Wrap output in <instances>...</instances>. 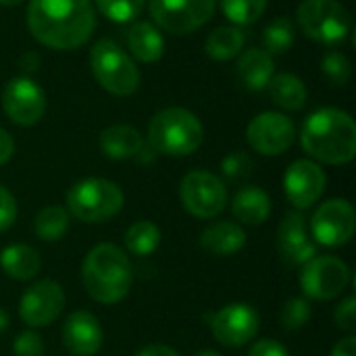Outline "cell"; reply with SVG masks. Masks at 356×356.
Returning <instances> with one entry per match:
<instances>
[{"instance_id": "1", "label": "cell", "mask_w": 356, "mask_h": 356, "mask_svg": "<svg viewBox=\"0 0 356 356\" xmlns=\"http://www.w3.org/2000/svg\"><path fill=\"white\" fill-rule=\"evenodd\" d=\"M27 25L46 48L75 50L94 33L96 13L90 0H31Z\"/></svg>"}, {"instance_id": "2", "label": "cell", "mask_w": 356, "mask_h": 356, "mask_svg": "<svg viewBox=\"0 0 356 356\" xmlns=\"http://www.w3.org/2000/svg\"><path fill=\"white\" fill-rule=\"evenodd\" d=\"M300 146L315 163L348 165L356 154L355 119L340 108H319L305 119Z\"/></svg>"}, {"instance_id": "3", "label": "cell", "mask_w": 356, "mask_h": 356, "mask_svg": "<svg viewBox=\"0 0 356 356\" xmlns=\"http://www.w3.org/2000/svg\"><path fill=\"white\" fill-rule=\"evenodd\" d=\"M81 282L88 296L100 305L121 302L134 284V267L123 248L104 242L94 246L81 263Z\"/></svg>"}, {"instance_id": "4", "label": "cell", "mask_w": 356, "mask_h": 356, "mask_svg": "<svg viewBox=\"0 0 356 356\" xmlns=\"http://www.w3.org/2000/svg\"><path fill=\"white\" fill-rule=\"evenodd\" d=\"M202 140L200 119L181 106L163 108L148 123V146L165 156H188L202 146Z\"/></svg>"}, {"instance_id": "5", "label": "cell", "mask_w": 356, "mask_h": 356, "mask_svg": "<svg viewBox=\"0 0 356 356\" xmlns=\"http://www.w3.org/2000/svg\"><path fill=\"white\" fill-rule=\"evenodd\" d=\"M125 204L123 190L102 177H88L67 192V211L81 223H102L113 219Z\"/></svg>"}, {"instance_id": "6", "label": "cell", "mask_w": 356, "mask_h": 356, "mask_svg": "<svg viewBox=\"0 0 356 356\" xmlns=\"http://www.w3.org/2000/svg\"><path fill=\"white\" fill-rule=\"evenodd\" d=\"M96 81L113 96H131L140 88V71L129 54L113 40H100L90 52Z\"/></svg>"}, {"instance_id": "7", "label": "cell", "mask_w": 356, "mask_h": 356, "mask_svg": "<svg viewBox=\"0 0 356 356\" xmlns=\"http://www.w3.org/2000/svg\"><path fill=\"white\" fill-rule=\"evenodd\" d=\"M300 29L319 44H340L353 25L350 13L338 0H305L296 10Z\"/></svg>"}, {"instance_id": "8", "label": "cell", "mask_w": 356, "mask_h": 356, "mask_svg": "<svg viewBox=\"0 0 356 356\" xmlns=\"http://www.w3.org/2000/svg\"><path fill=\"white\" fill-rule=\"evenodd\" d=\"M179 200L184 209L198 219H213L227 207V190L219 175L211 171H190L179 184Z\"/></svg>"}, {"instance_id": "9", "label": "cell", "mask_w": 356, "mask_h": 356, "mask_svg": "<svg viewBox=\"0 0 356 356\" xmlns=\"http://www.w3.org/2000/svg\"><path fill=\"white\" fill-rule=\"evenodd\" d=\"M348 284L350 269L342 259L334 254L313 257L302 265L300 290L311 300H334L346 292Z\"/></svg>"}, {"instance_id": "10", "label": "cell", "mask_w": 356, "mask_h": 356, "mask_svg": "<svg viewBox=\"0 0 356 356\" xmlns=\"http://www.w3.org/2000/svg\"><path fill=\"white\" fill-rule=\"evenodd\" d=\"M217 0H150V15L156 25L173 35H188L207 25Z\"/></svg>"}, {"instance_id": "11", "label": "cell", "mask_w": 356, "mask_h": 356, "mask_svg": "<svg viewBox=\"0 0 356 356\" xmlns=\"http://www.w3.org/2000/svg\"><path fill=\"white\" fill-rule=\"evenodd\" d=\"M209 327L219 344L227 348H240L257 338L261 317L248 302H232L209 315Z\"/></svg>"}, {"instance_id": "12", "label": "cell", "mask_w": 356, "mask_h": 356, "mask_svg": "<svg viewBox=\"0 0 356 356\" xmlns=\"http://www.w3.org/2000/svg\"><path fill=\"white\" fill-rule=\"evenodd\" d=\"M356 232V215L353 204L344 198L323 202L311 217L313 240L327 248L346 246Z\"/></svg>"}, {"instance_id": "13", "label": "cell", "mask_w": 356, "mask_h": 356, "mask_svg": "<svg viewBox=\"0 0 356 356\" xmlns=\"http://www.w3.org/2000/svg\"><path fill=\"white\" fill-rule=\"evenodd\" d=\"M246 140L254 152L263 156H277L292 148L296 140V127L288 115L267 111L248 123Z\"/></svg>"}, {"instance_id": "14", "label": "cell", "mask_w": 356, "mask_h": 356, "mask_svg": "<svg viewBox=\"0 0 356 356\" xmlns=\"http://www.w3.org/2000/svg\"><path fill=\"white\" fill-rule=\"evenodd\" d=\"M2 108L19 127H31L42 121L46 111L44 90L27 75L13 77L2 90Z\"/></svg>"}, {"instance_id": "15", "label": "cell", "mask_w": 356, "mask_h": 356, "mask_svg": "<svg viewBox=\"0 0 356 356\" xmlns=\"http://www.w3.org/2000/svg\"><path fill=\"white\" fill-rule=\"evenodd\" d=\"M65 309V290L54 280L31 284L19 300V317L27 327L52 325Z\"/></svg>"}, {"instance_id": "16", "label": "cell", "mask_w": 356, "mask_h": 356, "mask_svg": "<svg viewBox=\"0 0 356 356\" xmlns=\"http://www.w3.org/2000/svg\"><path fill=\"white\" fill-rule=\"evenodd\" d=\"M327 188V175L323 167L311 159L294 161L284 175V192L288 202L296 211H307L315 207Z\"/></svg>"}, {"instance_id": "17", "label": "cell", "mask_w": 356, "mask_h": 356, "mask_svg": "<svg viewBox=\"0 0 356 356\" xmlns=\"http://www.w3.org/2000/svg\"><path fill=\"white\" fill-rule=\"evenodd\" d=\"M277 252L288 267H302L317 257V244L309 236L307 219L300 211H290L284 215L277 227Z\"/></svg>"}, {"instance_id": "18", "label": "cell", "mask_w": 356, "mask_h": 356, "mask_svg": "<svg viewBox=\"0 0 356 356\" xmlns=\"http://www.w3.org/2000/svg\"><path fill=\"white\" fill-rule=\"evenodd\" d=\"M104 342V332L90 311H73L63 323V344L73 356H94Z\"/></svg>"}, {"instance_id": "19", "label": "cell", "mask_w": 356, "mask_h": 356, "mask_svg": "<svg viewBox=\"0 0 356 356\" xmlns=\"http://www.w3.org/2000/svg\"><path fill=\"white\" fill-rule=\"evenodd\" d=\"M98 144H100L102 154L113 161L140 159L148 150L142 134L127 123H117V125L102 129Z\"/></svg>"}, {"instance_id": "20", "label": "cell", "mask_w": 356, "mask_h": 356, "mask_svg": "<svg viewBox=\"0 0 356 356\" xmlns=\"http://www.w3.org/2000/svg\"><path fill=\"white\" fill-rule=\"evenodd\" d=\"M200 246L213 257H232L246 246V232L236 221H215L202 229Z\"/></svg>"}, {"instance_id": "21", "label": "cell", "mask_w": 356, "mask_h": 356, "mask_svg": "<svg viewBox=\"0 0 356 356\" xmlns=\"http://www.w3.org/2000/svg\"><path fill=\"white\" fill-rule=\"evenodd\" d=\"M232 213L242 225L259 227L271 215V198L259 186H244L232 198Z\"/></svg>"}, {"instance_id": "22", "label": "cell", "mask_w": 356, "mask_h": 356, "mask_svg": "<svg viewBox=\"0 0 356 356\" xmlns=\"http://www.w3.org/2000/svg\"><path fill=\"white\" fill-rule=\"evenodd\" d=\"M0 269L15 282H29L40 273L42 259L29 244H10L0 250Z\"/></svg>"}, {"instance_id": "23", "label": "cell", "mask_w": 356, "mask_h": 356, "mask_svg": "<svg viewBox=\"0 0 356 356\" xmlns=\"http://www.w3.org/2000/svg\"><path fill=\"white\" fill-rule=\"evenodd\" d=\"M238 75L242 83L252 92L267 88L273 77V56L263 48H250L242 52L238 60Z\"/></svg>"}, {"instance_id": "24", "label": "cell", "mask_w": 356, "mask_h": 356, "mask_svg": "<svg viewBox=\"0 0 356 356\" xmlns=\"http://www.w3.org/2000/svg\"><path fill=\"white\" fill-rule=\"evenodd\" d=\"M127 48L138 60L156 63L165 52V40L152 23L140 21L127 31Z\"/></svg>"}, {"instance_id": "25", "label": "cell", "mask_w": 356, "mask_h": 356, "mask_svg": "<svg viewBox=\"0 0 356 356\" xmlns=\"http://www.w3.org/2000/svg\"><path fill=\"white\" fill-rule=\"evenodd\" d=\"M271 100L284 111H300L307 104L309 92L302 79L294 73H277L267 83Z\"/></svg>"}, {"instance_id": "26", "label": "cell", "mask_w": 356, "mask_h": 356, "mask_svg": "<svg viewBox=\"0 0 356 356\" xmlns=\"http://www.w3.org/2000/svg\"><path fill=\"white\" fill-rule=\"evenodd\" d=\"M246 35L240 27H217L209 33L204 50L215 60H232L244 48Z\"/></svg>"}, {"instance_id": "27", "label": "cell", "mask_w": 356, "mask_h": 356, "mask_svg": "<svg viewBox=\"0 0 356 356\" xmlns=\"http://www.w3.org/2000/svg\"><path fill=\"white\" fill-rule=\"evenodd\" d=\"M69 219H71V215H69V211L65 207L48 204V207H44L35 215V219H33V234L42 242H46V244H54V242H58L67 234Z\"/></svg>"}, {"instance_id": "28", "label": "cell", "mask_w": 356, "mask_h": 356, "mask_svg": "<svg viewBox=\"0 0 356 356\" xmlns=\"http://www.w3.org/2000/svg\"><path fill=\"white\" fill-rule=\"evenodd\" d=\"M161 229L156 223L142 219L127 227L125 232V248L136 257H150L161 246Z\"/></svg>"}, {"instance_id": "29", "label": "cell", "mask_w": 356, "mask_h": 356, "mask_svg": "<svg viewBox=\"0 0 356 356\" xmlns=\"http://www.w3.org/2000/svg\"><path fill=\"white\" fill-rule=\"evenodd\" d=\"M294 38H296V31H294L292 19L290 17H277L265 27V33H263L265 48L263 50L269 52L271 56L273 54H284V52H288L292 48Z\"/></svg>"}, {"instance_id": "30", "label": "cell", "mask_w": 356, "mask_h": 356, "mask_svg": "<svg viewBox=\"0 0 356 356\" xmlns=\"http://www.w3.org/2000/svg\"><path fill=\"white\" fill-rule=\"evenodd\" d=\"M225 17L236 25L254 23L267 8V0H221Z\"/></svg>"}, {"instance_id": "31", "label": "cell", "mask_w": 356, "mask_h": 356, "mask_svg": "<svg viewBox=\"0 0 356 356\" xmlns=\"http://www.w3.org/2000/svg\"><path fill=\"white\" fill-rule=\"evenodd\" d=\"M144 2L146 0H96V6L106 19L115 23H129L142 13Z\"/></svg>"}, {"instance_id": "32", "label": "cell", "mask_w": 356, "mask_h": 356, "mask_svg": "<svg viewBox=\"0 0 356 356\" xmlns=\"http://www.w3.org/2000/svg\"><path fill=\"white\" fill-rule=\"evenodd\" d=\"M311 305L307 298H290L280 313V323L286 332H298L311 321Z\"/></svg>"}, {"instance_id": "33", "label": "cell", "mask_w": 356, "mask_h": 356, "mask_svg": "<svg viewBox=\"0 0 356 356\" xmlns=\"http://www.w3.org/2000/svg\"><path fill=\"white\" fill-rule=\"evenodd\" d=\"M321 71L323 75L327 77V81L332 86H346L350 81V75H353V69H350V60L346 58V54L338 52V50H332L323 56L321 60Z\"/></svg>"}, {"instance_id": "34", "label": "cell", "mask_w": 356, "mask_h": 356, "mask_svg": "<svg viewBox=\"0 0 356 356\" xmlns=\"http://www.w3.org/2000/svg\"><path fill=\"white\" fill-rule=\"evenodd\" d=\"M252 169H254V161L248 152L244 150H236V152H229L223 161H221V173L225 179L238 184V181H244L252 175Z\"/></svg>"}, {"instance_id": "35", "label": "cell", "mask_w": 356, "mask_h": 356, "mask_svg": "<svg viewBox=\"0 0 356 356\" xmlns=\"http://www.w3.org/2000/svg\"><path fill=\"white\" fill-rule=\"evenodd\" d=\"M15 356H44V340L35 332H21L13 342Z\"/></svg>"}, {"instance_id": "36", "label": "cell", "mask_w": 356, "mask_h": 356, "mask_svg": "<svg viewBox=\"0 0 356 356\" xmlns=\"http://www.w3.org/2000/svg\"><path fill=\"white\" fill-rule=\"evenodd\" d=\"M334 321H336V325L342 330V332H348V334H353L356 330V298L355 296H348V298H344L338 307H336V311H334Z\"/></svg>"}, {"instance_id": "37", "label": "cell", "mask_w": 356, "mask_h": 356, "mask_svg": "<svg viewBox=\"0 0 356 356\" xmlns=\"http://www.w3.org/2000/svg\"><path fill=\"white\" fill-rule=\"evenodd\" d=\"M15 221H17V200L4 186H0V234L10 229Z\"/></svg>"}, {"instance_id": "38", "label": "cell", "mask_w": 356, "mask_h": 356, "mask_svg": "<svg viewBox=\"0 0 356 356\" xmlns=\"http://www.w3.org/2000/svg\"><path fill=\"white\" fill-rule=\"evenodd\" d=\"M248 356H290L288 348L284 344H280L277 340H271V338H265V340H259L252 344Z\"/></svg>"}, {"instance_id": "39", "label": "cell", "mask_w": 356, "mask_h": 356, "mask_svg": "<svg viewBox=\"0 0 356 356\" xmlns=\"http://www.w3.org/2000/svg\"><path fill=\"white\" fill-rule=\"evenodd\" d=\"M13 154H15V140L6 129L0 127V167L6 165L13 159Z\"/></svg>"}, {"instance_id": "40", "label": "cell", "mask_w": 356, "mask_h": 356, "mask_svg": "<svg viewBox=\"0 0 356 356\" xmlns=\"http://www.w3.org/2000/svg\"><path fill=\"white\" fill-rule=\"evenodd\" d=\"M136 356H181L177 350H173L171 346L165 344H148L144 348H140Z\"/></svg>"}, {"instance_id": "41", "label": "cell", "mask_w": 356, "mask_h": 356, "mask_svg": "<svg viewBox=\"0 0 356 356\" xmlns=\"http://www.w3.org/2000/svg\"><path fill=\"white\" fill-rule=\"evenodd\" d=\"M332 356H356V338L355 336H346L344 340H340L334 350Z\"/></svg>"}, {"instance_id": "42", "label": "cell", "mask_w": 356, "mask_h": 356, "mask_svg": "<svg viewBox=\"0 0 356 356\" xmlns=\"http://www.w3.org/2000/svg\"><path fill=\"white\" fill-rule=\"evenodd\" d=\"M38 65H40V56H38L35 52H25V54L21 56V69H23L25 73H33V71L38 69Z\"/></svg>"}, {"instance_id": "43", "label": "cell", "mask_w": 356, "mask_h": 356, "mask_svg": "<svg viewBox=\"0 0 356 356\" xmlns=\"http://www.w3.org/2000/svg\"><path fill=\"white\" fill-rule=\"evenodd\" d=\"M8 323H10V317H8V313L0 307V332H2V330H6V327H8Z\"/></svg>"}, {"instance_id": "44", "label": "cell", "mask_w": 356, "mask_h": 356, "mask_svg": "<svg viewBox=\"0 0 356 356\" xmlns=\"http://www.w3.org/2000/svg\"><path fill=\"white\" fill-rule=\"evenodd\" d=\"M192 356H223V355H219L217 350H198V353H194Z\"/></svg>"}, {"instance_id": "45", "label": "cell", "mask_w": 356, "mask_h": 356, "mask_svg": "<svg viewBox=\"0 0 356 356\" xmlns=\"http://www.w3.org/2000/svg\"><path fill=\"white\" fill-rule=\"evenodd\" d=\"M23 0H0V4L2 6H17V4H21Z\"/></svg>"}]
</instances>
